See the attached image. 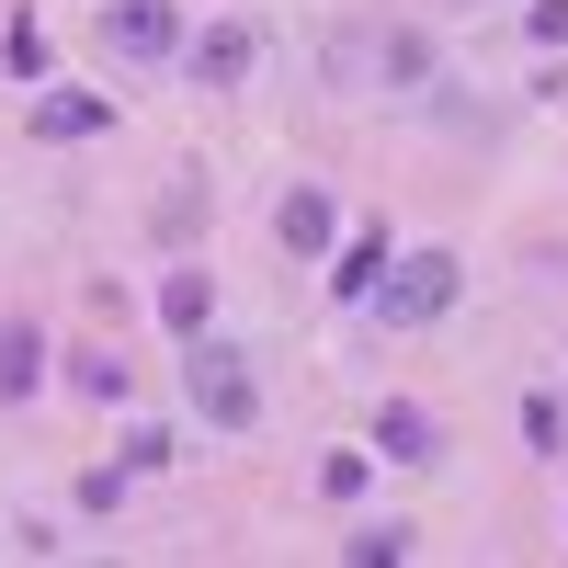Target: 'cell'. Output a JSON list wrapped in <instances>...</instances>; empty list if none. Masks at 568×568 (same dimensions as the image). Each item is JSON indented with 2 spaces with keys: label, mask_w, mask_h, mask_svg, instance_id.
<instances>
[{
  "label": "cell",
  "mask_w": 568,
  "mask_h": 568,
  "mask_svg": "<svg viewBox=\"0 0 568 568\" xmlns=\"http://www.w3.org/2000/svg\"><path fill=\"white\" fill-rule=\"evenodd\" d=\"M182 398H194V420L205 433H262V375H251V353L240 342H216V329H194L182 342Z\"/></svg>",
  "instance_id": "1"
},
{
  "label": "cell",
  "mask_w": 568,
  "mask_h": 568,
  "mask_svg": "<svg viewBox=\"0 0 568 568\" xmlns=\"http://www.w3.org/2000/svg\"><path fill=\"white\" fill-rule=\"evenodd\" d=\"M455 284H466V262H455V251H398L387 273H375V296H364V307L387 318V329H433V318L455 307Z\"/></svg>",
  "instance_id": "2"
},
{
  "label": "cell",
  "mask_w": 568,
  "mask_h": 568,
  "mask_svg": "<svg viewBox=\"0 0 568 568\" xmlns=\"http://www.w3.org/2000/svg\"><path fill=\"white\" fill-rule=\"evenodd\" d=\"M103 58L171 69V58H182V0H103Z\"/></svg>",
  "instance_id": "3"
},
{
  "label": "cell",
  "mask_w": 568,
  "mask_h": 568,
  "mask_svg": "<svg viewBox=\"0 0 568 568\" xmlns=\"http://www.w3.org/2000/svg\"><path fill=\"white\" fill-rule=\"evenodd\" d=\"M251 58H262V23H251V12H227V23H205L194 45H182L194 91H240V80H251Z\"/></svg>",
  "instance_id": "4"
},
{
  "label": "cell",
  "mask_w": 568,
  "mask_h": 568,
  "mask_svg": "<svg viewBox=\"0 0 568 568\" xmlns=\"http://www.w3.org/2000/svg\"><path fill=\"white\" fill-rule=\"evenodd\" d=\"M45 149H80V136H114V103L103 91H34V114H23Z\"/></svg>",
  "instance_id": "5"
},
{
  "label": "cell",
  "mask_w": 568,
  "mask_h": 568,
  "mask_svg": "<svg viewBox=\"0 0 568 568\" xmlns=\"http://www.w3.org/2000/svg\"><path fill=\"white\" fill-rule=\"evenodd\" d=\"M375 455H387V466H433L444 455V420L420 398H375Z\"/></svg>",
  "instance_id": "6"
},
{
  "label": "cell",
  "mask_w": 568,
  "mask_h": 568,
  "mask_svg": "<svg viewBox=\"0 0 568 568\" xmlns=\"http://www.w3.org/2000/svg\"><path fill=\"white\" fill-rule=\"evenodd\" d=\"M273 240L296 251V262H318L329 240H342V216H329V194H318V182H284V205H273Z\"/></svg>",
  "instance_id": "7"
},
{
  "label": "cell",
  "mask_w": 568,
  "mask_h": 568,
  "mask_svg": "<svg viewBox=\"0 0 568 568\" xmlns=\"http://www.w3.org/2000/svg\"><path fill=\"white\" fill-rule=\"evenodd\" d=\"M433 69H444V45L420 34V23H387V34H375V91H433Z\"/></svg>",
  "instance_id": "8"
},
{
  "label": "cell",
  "mask_w": 568,
  "mask_h": 568,
  "mask_svg": "<svg viewBox=\"0 0 568 568\" xmlns=\"http://www.w3.org/2000/svg\"><path fill=\"white\" fill-rule=\"evenodd\" d=\"M387 262H398V240H387V227H353V240H342V262H329V296H342V307H364Z\"/></svg>",
  "instance_id": "9"
},
{
  "label": "cell",
  "mask_w": 568,
  "mask_h": 568,
  "mask_svg": "<svg viewBox=\"0 0 568 568\" xmlns=\"http://www.w3.org/2000/svg\"><path fill=\"white\" fill-rule=\"evenodd\" d=\"M160 318H171V342H194V329L216 318V273L205 262H171L160 273Z\"/></svg>",
  "instance_id": "10"
},
{
  "label": "cell",
  "mask_w": 568,
  "mask_h": 568,
  "mask_svg": "<svg viewBox=\"0 0 568 568\" xmlns=\"http://www.w3.org/2000/svg\"><path fill=\"white\" fill-rule=\"evenodd\" d=\"M34 387H45V342H34V329L12 318V329H0V398H12V409H23Z\"/></svg>",
  "instance_id": "11"
},
{
  "label": "cell",
  "mask_w": 568,
  "mask_h": 568,
  "mask_svg": "<svg viewBox=\"0 0 568 568\" xmlns=\"http://www.w3.org/2000/svg\"><path fill=\"white\" fill-rule=\"evenodd\" d=\"M58 375H69V387H80V398H91V409H114V398H125V364H114V353H103V342H91V353H69V364H58Z\"/></svg>",
  "instance_id": "12"
},
{
  "label": "cell",
  "mask_w": 568,
  "mask_h": 568,
  "mask_svg": "<svg viewBox=\"0 0 568 568\" xmlns=\"http://www.w3.org/2000/svg\"><path fill=\"white\" fill-rule=\"evenodd\" d=\"M0 69H12V80H45V23L23 12V0H12V23H0Z\"/></svg>",
  "instance_id": "13"
},
{
  "label": "cell",
  "mask_w": 568,
  "mask_h": 568,
  "mask_svg": "<svg viewBox=\"0 0 568 568\" xmlns=\"http://www.w3.org/2000/svg\"><path fill=\"white\" fill-rule=\"evenodd\" d=\"M205 205H216V194H205V171H182L171 194H160V240H194V227H205Z\"/></svg>",
  "instance_id": "14"
},
{
  "label": "cell",
  "mask_w": 568,
  "mask_h": 568,
  "mask_svg": "<svg viewBox=\"0 0 568 568\" xmlns=\"http://www.w3.org/2000/svg\"><path fill=\"white\" fill-rule=\"evenodd\" d=\"M342 557H353V568H398V557H409V524H353Z\"/></svg>",
  "instance_id": "15"
},
{
  "label": "cell",
  "mask_w": 568,
  "mask_h": 568,
  "mask_svg": "<svg viewBox=\"0 0 568 568\" xmlns=\"http://www.w3.org/2000/svg\"><path fill=\"white\" fill-rule=\"evenodd\" d=\"M524 444H535V455H557V444H568V409H557V387H535V398H524Z\"/></svg>",
  "instance_id": "16"
},
{
  "label": "cell",
  "mask_w": 568,
  "mask_h": 568,
  "mask_svg": "<svg viewBox=\"0 0 568 568\" xmlns=\"http://www.w3.org/2000/svg\"><path fill=\"white\" fill-rule=\"evenodd\" d=\"M171 455H182V444L160 433V420H136V433H125V466H136V478H160V466H171Z\"/></svg>",
  "instance_id": "17"
},
{
  "label": "cell",
  "mask_w": 568,
  "mask_h": 568,
  "mask_svg": "<svg viewBox=\"0 0 568 568\" xmlns=\"http://www.w3.org/2000/svg\"><path fill=\"white\" fill-rule=\"evenodd\" d=\"M125 478H136L125 455H114V466H80V511H114V500H125Z\"/></svg>",
  "instance_id": "18"
},
{
  "label": "cell",
  "mask_w": 568,
  "mask_h": 568,
  "mask_svg": "<svg viewBox=\"0 0 568 568\" xmlns=\"http://www.w3.org/2000/svg\"><path fill=\"white\" fill-rule=\"evenodd\" d=\"M364 489V455H318V500H353Z\"/></svg>",
  "instance_id": "19"
},
{
  "label": "cell",
  "mask_w": 568,
  "mask_h": 568,
  "mask_svg": "<svg viewBox=\"0 0 568 568\" xmlns=\"http://www.w3.org/2000/svg\"><path fill=\"white\" fill-rule=\"evenodd\" d=\"M524 23H535V45H568V0H535Z\"/></svg>",
  "instance_id": "20"
}]
</instances>
